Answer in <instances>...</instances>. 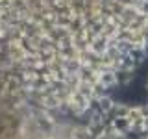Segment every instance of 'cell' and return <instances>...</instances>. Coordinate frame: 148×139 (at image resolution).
<instances>
[{
	"instance_id": "6da1fadb",
	"label": "cell",
	"mask_w": 148,
	"mask_h": 139,
	"mask_svg": "<svg viewBox=\"0 0 148 139\" xmlns=\"http://www.w3.org/2000/svg\"><path fill=\"white\" fill-rule=\"evenodd\" d=\"M0 46L46 117L148 132V0H0Z\"/></svg>"
}]
</instances>
